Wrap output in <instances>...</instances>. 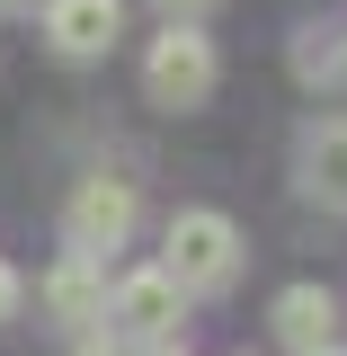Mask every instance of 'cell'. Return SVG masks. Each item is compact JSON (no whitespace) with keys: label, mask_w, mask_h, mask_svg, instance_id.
<instances>
[{"label":"cell","mask_w":347,"mask_h":356,"mask_svg":"<svg viewBox=\"0 0 347 356\" xmlns=\"http://www.w3.org/2000/svg\"><path fill=\"white\" fill-rule=\"evenodd\" d=\"M241 222L214 214V205H187L170 214V241H161V276H170L178 294H232L241 285Z\"/></svg>","instance_id":"1"},{"label":"cell","mask_w":347,"mask_h":356,"mask_svg":"<svg viewBox=\"0 0 347 356\" xmlns=\"http://www.w3.org/2000/svg\"><path fill=\"white\" fill-rule=\"evenodd\" d=\"M223 81V54L205 27H161L152 36V54H143V98L152 107H170V116H187V107H205Z\"/></svg>","instance_id":"2"},{"label":"cell","mask_w":347,"mask_h":356,"mask_svg":"<svg viewBox=\"0 0 347 356\" xmlns=\"http://www.w3.org/2000/svg\"><path fill=\"white\" fill-rule=\"evenodd\" d=\"M134 214H143L134 178L89 170L81 187H72V205H63V241H72L81 259H98V267H107V250H125V241H134Z\"/></svg>","instance_id":"3"},{"label":"cell","mask_w":347,"mask_h":356,"mask_svg":"<svg viewBox=\"0 0 347 356\" xmlns=\"http://www.w3.org/2000/svg\"><path fill=\"white\" fill-rule=\"evenodd\" d=\"M178 312H187V294H178L161 267H134V276H116V294H107V321H116V330H134L143 348L178 339Z\"/></svg>","instance_id":"4"},{"label":"cell","mask_w":347,"mask_h":356,"mask_svg":"<svg viewBox=\"0 0 347 356\" xmlns=\"http://www.w3.org/2000/svg\"><path fill=\"white\" fill-rule=\"evenodd\" d=\"M125 36V0H45V44L63 63H98Z\"/></svg>","instance_id":"5"},{"label":"cell","mask_w":347,"mask_h":356,"mask_svg":"<svg viewBox=\"0 0 347 356\" xmlns=\"http://www.w3.org/2000/svg\"><path fill=\"white\" fill-rule=\"evenodd\" d=\"M45 312H54L63 330H98V321H107V267L81 259V250H63L54 276H45Z\"/></svg>","instance_id":"6"},{"label":"cell","mask_w":347,"mask_h":356,"mask_svg":"<svg viewBox=\"0 0 347 356\" xmlns=\"http://www.w3.org/2000/svg\"><path fill=\"white\" fill-rule=\"evenodd\" d=\"M267 321H276V339H285L294 356L339 348V294H330V285H285V294L267 303Z\"/></svg>","instance_id":"7"},{"label":"cell","mask_w":347,"mask_h":356,"mask_svg":"<svg viewBox=\"0 0 347 356\" xmlns=\"http://www.w3.org/2000/svg\"><path fill=\"white\" fill-rule=\"evenodd\" d=\"M294 170H303V196H321V205L347 214V116H312Z\"/></svg>","instance_id":"8"},{"label":"cell","mask_w":347,"mask_h":356,"mask_svg":"<svg viewBox=\"0 0 347 356\" xmlns=\"http://www.w3.org/2000/svg\"><path fill=\"white\" fill-rule=\"evenodd\" d=\"M294 72H303V81H330V72H347V63H339V44H321V27H303V44H294Z\"/></svg>","instance_id":"9"},{"label":"cell","mask_w":347,"mask_h":356,"mask_svg":"<svg viewBox=\"0 0 347 356\" xmlns=\"http://www.w3.org/2000/svg\"><path fill=\"white\" fill-rule=\"evenodd\" d=\"M18 303H27V276H18V267L0 259V330H9V321H18Z\"/></svg>","instance_id":"10"},{"label":"cell","mask_w":347,"mask_h":356,"mask_svg":"<svg viewBox=\"0 0 347 356\" xmlns=\"http://www.w3.org/2000/svg\"><path fill=\"white\" fill-rule=\"evenodd\" d=\"M152 9H161V27H196V18H205L214 0H152Z\"/></svg>","instance_id":"11"},{"label":"cell","mask_w":347,"mask_h":356,"mask_svg":"<svg viewBox=\"0 0 347 356\" xmlns=\"http://www.w3.org/2000/svg\"><path fill=\"white\" fill-rule=\"evenodd\" d=\"M81 356H125V348H116V339H107V321H98V330H81Z\"/></svg>","instance_id":"12"},{"label":"cell","mask_w":347,"mask_h":356,"mask_svg":"<svg viewBox=\"0 0 347 356\" xmlns=\"http://www.w3.org/2000/svg\"><path fill=\"white\" fill-rule=\"evenodd\" d=\"M143 356H187V348H178V339H161V348H143Z\"/></svg>","instance_id":"13"},{"label":"cell","mask_w":347,"mask_h":356,"mask_svg":"<svg viewBox=\"0 0 347 356\" xmlns=\"http://www.w3.org/2000/svg\"><path fill=\"white\" fill-rule=\"evenodd\" d=\"M0 9H36V0H0Z\"/></svg>","instance_id":"14"},{"label":"cell","mask_w":347,"mask_h":356,"mask_svg":"<svg viewBox=\"0 0 347 356\" xmlns=\"http://www.w3.org/2000/svg\"><path fill=\"white\" fill-rule=\"evenodd\" d=\"M312 356H347V348H312Z\"/></svg>","instance_id":"15"},{"label":"cell","mask_w":347,"mask_h":356,"mask_svg":"<svg viewBox=\"0 0 347 356\" xmlns=\"http://www.w3.org/2000/svg\"><path fill=\"white\" fill-rule=\"evenodd\" d=\"M339 63H347V36H339Z\"/></svg>","instance_id":"16"}]
</instances>
